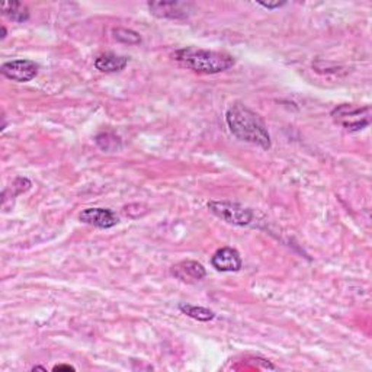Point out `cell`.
Returning <instances> with one entry per match:
<instances>
[{
    "label": "cell",
    "mask_w": 372,
    "mask_h": 372,
    "mask_svg": "<svg viewBox=\"0 0 372 372\" xmlns=\"http://www.w3.org/2000/svg\"><path fill=\"white\" fill-rule=\"evenodd\" d=\"M113 35L118 41L125 43V44H140L142 38L135 31L125 29V28H116L113 29Z\"/></svg>",
    "instance_id": "4fadbf2b"
},
{
    "label": "cell",
    "mask_w": 372,
    "mask_h": 372,
    "mask_svg": "<svg viewBox=\"0 0 372 372\" xmlns=\"http://www.w3.org/2000/svg\"><path fill=\"white\" fill-rule=\"evenodd\" d=\"M2 12L5 16H8L13 22H25L29 19L28 8L19 2H5L2 5Z\"/></svg>",
    "instance_id": "8fae6325"
},
{
    "label": "cell",
    "mask_w": 372,
    "mask_h": 372,
    "mask_svg": "<svg viewBox=\"0 0 372 372\" xmlns=\"http://www.w3.org/2000/svg\"><path fill=\"white\" fill-rule=\"evenodd\" d=\"M38 70H40V66L35 62L24 60V58L4 63L2 67H0V71H2L6 79L18 83L31 82L32 79H35Z\"/></svg>",
    "instance_id": "5b68a950"
},
{
    "label": "cell",
    "mask_w": 372,
    "mask_h": 372,
    "mask_svg": "<svg viewBox=\"0 0 372 372\" xmlns=\"http://www.w3.org/2000/svg\"><path fill=\"white\" fill-rule=\"evenodd\" d=\"M170 273L176 280H179L182 282L195 284V282H200L205 278L207 270L200 262L184 261V262L173 265L170 268Z\"/></svg>",
    "instance_id": "52a82bcc"
},
{
    "label": "cell",
    "mask_w": 372,
    "mask_h": 372,
    "mask_svg": "<svg viewBox=\"0 0 372 372\" xmlns=\"http://www.w3.org/2000/svg\"><path fill=\"white\" fill-rule=\"evenodd\" d=\"M81 221L97 228H111L118 224V217L115 212L106 208H88L82 211Z\"/></svg>",
    "instance_id": "9c48e42d"
},
{
    "label": "cell",
    "mask_w": 372,
    "mask_h": 372,
    "mask_svg": "<svg viewBox=\"0 0 372 372\" xmlns=\"http://www.w3.org/2000/svg\"><path fill=\"white\" fill-rule=\"evenodd\" d=\"M259 5L263 6V8H266V9H278V8L284 6L285 4L282 2V4H259Z\"/></svg>",
    "instance_id": "5bb4252c"
},
{
    "label": "cell",
    "mask_w": 372,
    "mask_h": 372,
    "mask_svg": "<svg viewBox=\"0 0 372 372\" xmlns=\"http://www.w3.org/2000/svg\"><path fill=\"white\" fill-rule=\"evenodd\" d=\"M211 265L219 272H237L242 269V258L236 249L223 247L214 253Z\"/></svg>",
    "instance_id": "ba28073f"
},
{
    "label": "cell",
    "mask_w": 372,
    "mask_h": 372,
    "mask_svg": "<svg viewBox=\"0 0 372 372\" xmlns=\"http://www.w3.org/2000/svg\"><path fill=\"white\" fill-rule=\"evenodd\" d=\"M54 371H74V366H70V365H57V366H54Z\"/></svg>",
    "instance_id": "9a60e30c"
},
{
    "label": "cell",
    "mask_w": 372,
    "mask_h": 372,
    "mask_svg": "<svg viewBox=\"0 0 372 372\" xmlns=\"http://www.w3.org/2000/svg\"><path fill=\"white\" fill-rule=\"evenodd\" d=\"M128 64V58L124 55H116V54H102L95 60V67L104 71V73H116L125 69Z\"/></svg>",
    "instance_id": "30bf717a"
},
{
    "label": "cell",
    "mask_w": 372,
    "mask_h": 372,
    "mask_svg": "<svg viewBox=\"0 0 372 372\" xmlns=\"http://www.w3.org/2000/svg\"><path fill=\"white\" fill-rule=\"evenodd\" d=\"M147 6L151 15L163 19H186L192 9L185 2H150Z\"/></svg>",
    "instance_id": "8992f818"
},
{
    "label": "cell",
    "mask_w": 372,
    "mask_h": 372,
    "mask_svg": "<svg viewBox=\"0 0 372 372\" xmlns=\"http://www.w3.org/2000/svg\"><path fill=\"white\" fill-rule=\"evenodd\" d=\"M226 121L231 134L239 140L256 144L265 150L270 149V135L265 121L246 105L240 102L233 104L226 113Z\"/></svg>",
    "instance_id": "6da1fadb"
},
{
    "label": "cell",
    "mask_w": 372,
    "mask_h": 372,
    "mask_svg": "<svg viewBox=\"0 0 372 372\" xmlns=\"http://www.w3.org/2000/svg\"><path fill=\"white\" fill-rule=\"evenodd\" d=\"M331 118L347 131H361L371 123V108H359L349 104L339 105L331 111Z\"/></svg>",
    "instance_id": "3957f363"
},
{
    "label": "cell",
    "mask_w": 372,
    "mask_h": 372,
    "mask_svg": "<svg viewBox=\"0 0 372 372\" xmlns=\"http://www.w3.org/2000/svg\"><path fill=\"white\" fill-rule=\"evenodd\" d=\"M207 207L214 215H217L219 219L233 226H249L253 220V211L236 202L211 201L207 204Z\"/></svg>",
    "instance_id": "277c9868"
},
{
    "label": "cell",
    "mask_w": 372,
    "mask_h": 372,
    "mask_svg": "<svg viewBox=\"0 0 372 372\" xmlns=\"http://www.w3.org/2000/svg\"><path fill=\"white\" fill-rule=\"evenodd\" d=\"M179 310L185 315L193 320L198 322H211L215 317V312L205 308V307H198V305H191V304H179Z\"/></svg>",
    "instance_id": "7c38bea8"
},
{
    "label": "cell",
    "mask_w": 372,
    "mask_h": 372,
    "mask_svg": "<svg viewBox=\"0 0 372 372\" xmlns=\"http://www.w3.org/2000/svg\"><path fill=\"white\" fill-rule=\"evenodd\" d=\"M174 58L185 67L201 74H217L228 70L236 60L227 53L186 47L174 53Z\"/></svg>",
    "instance_id": "7a4b0ae2"
}]
</instances>
